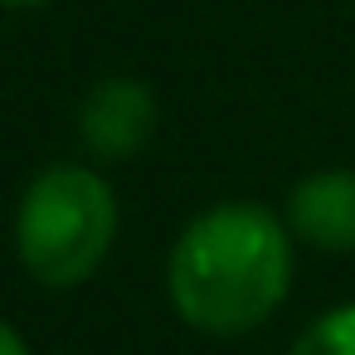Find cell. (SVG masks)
<instances>
[{
    "instance_id": "obj_1",
    "label": "cell",
    "mask_w": 355,
    "mask_h": 355,
    "mask_svg": "<svg viewBox=\"0 0 355 355\" xmlns=\"http://www.w3.org/2000/svg\"><path fill=\"white\" fill-rule=\"evenodd\" d=\"M292 287V229L248 200L195 214L166 263L175 316L205 336L258 331Z\"/></svg>"
},
{
    "instance_id": "obj_2",
    "label": "cell",
    "mask_w": 355,
    "mask_h": 355,
    "mask_svg": "<svg viewBox=\"0 0 355 355\" xmlns=\"http://www.w3.org/2000/svg\"><path fill=\"white\" fill-rule=\"evenodd\" d=\"M117 243V200L93 166L40 171L15 209V253L44 287L88 282Z\"/></svg>"
},
{
    "instance_id": "obj_3",
    "label": "cell",
    "mask_w": 355,
    "mask_h": 355,
    "mask_svg": "<svg viewBox=\"0 0 355 355\" xmlns=\"http://www.w3.org/2000/svg\"><path fill=\"white\" fill-rule=\"evenodd\" d=\"M156 132V98L137 78H103L78 107V137L98 161H132Z\"/></svg>"
},
{
    "instance_id": "obj_4",
    "label": "cell",
    "mask_w": 355,
    "mask_h": 355,
    "mask_svg": "<svg viewBox=\"0 0 355 355\" xmlns=\"http://www.w3.org/2000/svg\"><path fill=\"white\" fill-rule=\"evenodd\" d=\"M292 239L321 253H355V171H316L287 195Z\"/></svg>"
},
{
    "instance_id": "obj_5",
    "label": "cell",
    "mask_w": 355,
    "mask_h": 355,
    "mask_svg": "<svg viewBox=\"0 0 355 355\" xmlns=\"http://www.w3.org/2000/svg\"><path fill=\"white\" fill-rule=\"evenodd\" d=\"M287 355H355V302H340L331 311H321Z\"/></svg>"
},
{
    "instance_id": "obj_6",
    "label": "cell",
    "mask_w": 355,
    "mask_h": 355,
    "mask_svg": "<svg viewBox=\"0 0 355 355\" xmlns=\"http://www.w3.org/2000/svg\"><path fill=\"white\" fill-rule=\"evenodd\" d=\"M0 355H30V345L20 340V331L10 321H0Z\"/></svg>"
},
{
    "instance_id": "obj_7",
    "label": "cell",
    "mask_w": 355,
    "mask_h": 355,
    "mask_svg": "<svg viewBox=\"0 0 355 355\" xmlns=\"http://www.w3.org/2000/svg\"><path fill=\"white\" fill-rule=\"evenodd\" d=\"M49 0H0V10H40Z\"/></svg>"
}]
</instances>
